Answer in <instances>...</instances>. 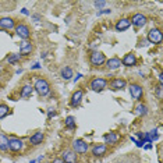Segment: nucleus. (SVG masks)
<instances>
[{
  "instance_id": "nucleus-18",
  "label": "nucleus",
  "mask_w": 163,
  "mask_h": 163,
  "mask_svg": "<svg viewBox=\"0 0 163 163\" xmlns=\"http://www.w3.org/2000/svg\"><path fill=\"white\" fill-rule=\"evenodd\" d=\"M43 141H45V132H42V131L34 132L31 137H29V144L34 145V146L41 145L42 142H43Z\"/></svg>"
},
{
  "instance_id": "nucleus-13",
  "label": "nucleus",
  "mask_w": 163,
  "mask_h": 163,
  "mask_svg": "<svg viewBox=\"0 0 163 163\" xmlns=\"http://www.w3.org/2000/svg\"><path fill=\"white\" fill-rule=\"evenodd\" d=\"M137 56H135V53H125L123 59H121V66H125V67H134V66H137Z\"/></svg>"
},
{
  "instance_id": "nucleus-20",
  "label": "nucleus",
  "mask_w": 163,
  "mask_h": 163,
  "mask_svg": "<svg viewBox=\"0 0 163 163\" xmlns=\"http://www.w3.org/2000/svg\"><path fill=\"white\" fill-rule=\"evenodd\" d=\"M32 92H34V87H32L31 84H25V85H22V88H21L20 96H21L22 99H28V98H31Z\"/></svg>"
},
{
  "instance_id": "nucleus-26",
  "label": "nucleus",
  "mask_w": 163,
  "mask_h": 163,
  "mask_svg": "<svg viewBox=\"0 0 163 163\" xmlns=\"http://www.w3.org/2000/svg\"><path fill=\"white\" fill-rule=\"evenodd\" d=\"M64 125H66V128H69V130H74L75 128V117L74 116H69L67 119L64 120Z\"/></svg>"
},
{
  "instance_id": "nucleus-15",
  "label": "nucleus",
  "mask_w": 163,
  "mask_h": 163,
  "mask_svg": "<svg viewBox=\"0 0 163 163\" xmlns=\"http://www.w3.org/2000/svg\"><path fill=\"white\" fill-rule=\"evenodd\" d=\"M109 88L112 91H121V89L127 88V81L124 78H113L112 81L109 82Z\"/></svg>"
},
{
  "instance_id": "nucleus-10",
  "label": "nucleus",
  "mask_w": 163,
  "mask_h": 163,
  "mask_svg": "<svg viewBox=\"0 0 163 163\" xmlns=\"http://www.w3.org/2000/svg\"><path fill=\"white\" fill-rule=\"evenodd\" d=\"M91 152H92V155L94 156H105V155H107V152H109V145L106 144H96L94 145L92 148H91Z\"/></svg>"
},
{
  "instance_id": "nucleus-4",
  "label": "nucleus",
  "mask_w": 163,
  "mask_h": 163,
  "mask_svg": "<svg viewBox=\"0 0 163 163\" xmlns=\"http://www.w3.org/2000/svg\"><path fill=\"white\" fill-rule=\"evenodd\" d=\"M71 146H73V150H74L75 153H80V155H82V153H87L88 150H89V144H88L87 141H84V139H75V141H73V144H71Z\"/></svg>"
},
{
  "instance_id": "nucleus-19",
  "label": "nucleus",
  "mask_w": 163,
  "mask_h": 163,
  "mask_svg": "<svg viewBox=\"0 0 163 163\" xmlns=\"http://www.w3.org/2000/svg\"><path fill=\"white\" fill-rule=\"evenodd\" d=\"M106 67L109 70H112V71L120 69V67H121V59L117 56H114V57H112V59L106 60Z\"/></svg>"
},
{
  "instance_id": "nucleus-7",
  "label": "nucleus",
  "mask_w": 163,
  "mask_h": 163,
  "mask_svg": "<svg viewBox=\"0 0 163 163\" xmlns=\"http://www.w3.org/2000/svg\"><path fill=\"white\" fill-rule=\"evenodd\" d=\"M24 148V141L18 137H8V149L13 150V152H21Z\"/></svg>"
},
{
  "instance_id": "nucleus-14",
  "label": "nucleus",
  "mask_w": 163,
  "mask_h": 163,
  "mask_svg": "<svg viewBox=\"0 0 163 163\" xmlns=\"http://www.w3.org/2000/svg\"><path fill=\"white\" fill-rule=\"evenodd\" d=\"M82 99H84V91L82 89H77L74 94L70 98V106L71 107H78L81 105Z\"/></svg>"
},
{
  "instance_id": "nucleus-30",
  "label": "nucleus",
  "mask_w": 163,
  "mask_h": 163,
  "mask_svg": "<svg viewBox=\"0 0 163 163\" xmlns=\"http://www.w3.org/2000/svg\"><path fill=\"white\" fill-rule=\"evenodd\" d=\"M53 116H56V110L55 109H49L48 110V119H52Z\"/></svg>"
},
{
  "instance_id": "nucleus-12",
  "label": "nucleus",
  "mask_w": 163,
  "mask_h": 163,
  "mask_svg": "<svg viewBox=\"0 0 163 163\" xmlns=\"http://www.w3.org/2000/svg\"><path fill=\"white\" fill-rule=\"evenodd\" d=\"M15 25H17V22L11 17H1L0 18V29L10 31V29H14L15 28Z\"/></svg>"
},
{
  "instance_id": "nucleus-2",
  "label": "nucleus",
  "mask_w": 163,
  "mask_h": 163,
  "mask_svg": "<svg viewBox=\"0 0 163 163\" xmlns=\"http://www.w3.org/2000/svg\"><path fill=\"white\" fill-rule=\"evenodd\" d=\"M107 84H109V81H107L106 78L94 77V78L91 80V82H89V88H91L94 92H102L103 89H106Z\"/></svg>"
},
{
  "instance_id": "nucleus-17",
  "label": "nucleus",
  "mask_w": 163,
  "mask_h": 163,
  "mask_svg": "<svg viewBox=\"0 0 163 163\" xmlns=\"http://www.w3.org/2000/svg\"><path fill=\"white\" fill-rule=\"evenodd\" d=\"M105 144H109V145H116L119 142L120 139H121V135H120L119 132H107L105 134Z\"/></svg>"
},
{
  "instance_id": "nucleus-32",
  "label": "nucleus",
  "mask_w": 163,
  "mask_h": 163,
  "mask_svg": "<svg viewBox=\"0 0 163 163\" xmlns=\"http://www.w3.org/2000/svg\"><path fill=\"white\" fill-rule=\"evenodd\" d=\"M32 18L38 22V21H41V15H39V14H34V15H32Z\"/></svg>"
},
{
  "instance_id": "nucleus-21",
  "label": "nucleus",
  "mask_w": 163,
  "mask_h": 163,
  "mask_svg": "<svg viewBox=\"0 0 163 163\" xmlns=\"http://www.w3.org/2000/svg\"><path fill=\"white\" fill-rule=\"evenodd\" d=\"M34 52V45L31 42H25L21 48H20V56H28Z\"/></svg>"
},
{
  "instance_id": "nucleus-31",
  "label": "nucleus",
  "mask_w": 163,
  "mask_h": 163,
  "mask_svg": "<svg viewBox=\"0 0 163 163\" xmlns=\"http://www.w3.org/2000/svg\"><path fill=\"white\" fill-rule=\"evenodd\" d=\"M110 13H112V10H110V8H103V10L98 11V15H102V14H110Z\"/></svg>"
},
{
  "instance_id": "nucleus-40",
  "label": "nucleus",
  "mask_w": 163,
  "mask_h": 163,
  "mask_svg": "<svg viewBox=\"0 0 163 163\" xmlns=\"http://www.w3.org/2000/svg\"><path fill=\"white\" fill-rule=\"evenodd\" d=\"M31 163H35V160H31Z\"/></svg>"
},
{
  "instance_id": "nucleus-1",
  "label": "nucleus",
  "mask_w": 163,
  "mask_h": 163,
  "mask_svg": "<svg viewBox=\"0 0 163 163\" xmlns=\"http://www.w3.org/2000/svg\"><path fill=\"white\" fill-rule=\"evenodd\" d=\"M34 89L38 92L39 96H46L50 92V84L43 77H36L35 84H34Z\"/></svg>"
},
{
  "instance_id": "nucleus-27",
  "label": "nucleus",
  "mask_w": 163,
  "mask_h": 163,
  "mask_svg": "<svg viewBox=\"0 0 163 163\" xmlns=\"http://www.w3.org/2000/svg\"><path fill=\"white\" fill-rule=\"evenodd\" d=\"M8 113H10V107L4 105V103H0V120L4 119Z\"/></svg>"
},
{
  "instance_id": "nucleus-39",
  "label": "nucleus",
  "mask_w": 163,
  "mask_h": 163,
  "mask_svg": "<svg viewBox=\"0 0 163 163\" xmlns=\"http://www.w3.org/2000/svg\"><path fill=\"white\" fill-rule=\"evenodd\" d=\"M1 71H3V66L0 64V73H1Z\"/></svg>"
},
{
  "instance_id": "nucleus-29",
  "label": "nucleus",
  "mask_w": 163,
  "mask_h": 163,
  "mask_svg": "<svg viewBox=\"0 0 163 163\" xmlns=\"http://www.w3.org/2000/svg\"><path fill=\"white\" fill-rule=\"evenodd\" d=\"M94 6L96 7V8H102V7L106 6V1H95Z\"/></svg>"
},
{
  "instance_id": "nucleus-22",
  "label": "nucleus",
  "mask_w": 163,
  "mask_h": 163,
  "mask_svg": "<svg viewBox=\"0 0 163 163\" xmlns=\"http://www.w3.org/2000/svg\"><path fill=\"white\" fill-rule=\"evenodd\" d=\"M60 75H62L63 80H71L73 77H74V71H73V69L71 67H69V66H64L62 69V71H60Z\"/></svg>"
},
{
  "instance_id": "nucleus-28",
  "label": "nucleus",
  "mask_w": 163,
  "mask_h": 163,
  "mask_svg": "<svg viewBox=\"0 0 163 163\" xmlns=\"http://www.w3.org/2000/svg\"><path fill=\"white\" fill-rule=\"evenodd\" d=\"M155 96H156L157 100H162V98H163V85L162 84H159V85L155 88Z\"/></svg>"
},
{
  "instance_id": "nucleus-6",
  "label": "nucleus",
  "mask_w": 163,
  "mask_h": 163,
  "mask_svg": "<svg viewBox=\"0 0 163 163\" xmlns=\"http://www.w3.org/2000/svg\"><path fill=\"white\" fill-rule=\"evenodd\" d=\"M128 91H130V95H131V98L134 100H139L144 98V88L141 87L139 84H131L130 87H128Z\"/></svg>"
},
{
  "instance_id": "nucleus-5",
  "label": "nucleus",
  "mask_w": 163,
  "mask_h": 163,
  "mask_svg": "<svg viewBox=\"0 0 163 163\" xmlns=\"http://www.w3.org/2000/svg\"><path fill=\"white\" fill-rule=\"evenodd\" d=\"M14 29H15V34H17V36L20 39H28L31 36V28L27 24H24V22H18Z\"/></svg>"
},
{
  "instance_id": "nucleus-23",
  "label": "nucleus",
  "mask_w": 163,
  "mask_h": 163,
  "mask_svg": "<svg viewBox=\"0 0 163 163\" xmlns=\"http://www.w3.org/2000/svg\"><path fill=\"white\" fill-rule=\"evenodd\" d=\"M0 150L1 152L8 150V137L6 134H1V132H0Z\"/></svg>"
},
{
  "instance_id": "nucleus-9",
  "label": "nucleus",
  "mask_w": 163,
  "mask_h": 163,
  "mask_svg": "<svg viewBox=\"0 0 163 163\" xmlns=\"http://www.w3.org/2000/svg\"><path fill=\"white\" fill-rule=\"evenodd\" d=\"M146 39L153 45H160L162 43V31H160L159 28H152V29H149V32H148Z\"/></svg>"
},
{
  "instance_id": "nucleus-8",
  "label": "nucleus",
  "mask_w": 163,
  "mask_h": 163,
  "mask_svg": "<svg viewBox=\"0 0 163 163\" xmlns=\"http://www.w3.org/2000/svg\"><path fill=\"white\" fill-rule=\"evenodd\" d=\"M131 25H134L137 29H139V28H142V27H145L146 25V22H148V18H146V15L145 14H142V13H135L134 15L131 17Z\"/></svg>"
},
{
  "instance_id": "nucleus-34",
  "label": "nucleus",
  "mask_w": 163,
  "mask_h": 163,
  "mask_svg": "<svg viewBox=\"0 0 163 163\" xmlns=\"http://www.w3.org/2000/svg\"><path fill=\"white\" fill-rule=\"evenodd\" d=\"M32 69H34V70H38V69H41V64H39V63H35V64H34V66H32Z\"/></svg>"
},
{
  "instance_id": "nucleus-16",
  "label": "nucleus",
  "mask_w": 163,
  "mask_h": 163,
  "mask_svg": "<svg viewBox=\"0 0 163 163\" xmlns=\"http://www.w3.org/2000/svg\"><path fill=\"white\" fill-rule=\"evenodd\" d=\"M130 27H131L130 18H120L119 21L116 22V25H114V29L117 32H123V31H127Z\"/></svg>"
},
{
  "instance_id": "nucleus-25",
  "label": "nucleus",
  "mask_w": 163,
  "mask_h": 163,
  "mask_svg": "<svg viewBox=\"0 0 163 163\" xmlns=\"http://www.w3.org/2000/svg\"><path fill=\"white\" fill-rule=\"evenodd\" d=\"M134 113H135L137 116H146V114H148V107L145 106V105H142V103H139V105L135 106Z\"/></svg>"
},
{
  "instance_id": "nucleus-38",
  "label": "nucleus",
  "mask_w": 163,
  "mask_h": 163,
  "mask_svg": "<svg viewBox=\"0 0 163 163\" xmlns=\"http://www.w3.org/2000/svg\"><path fill=\"white\" fill-rule=\"evenodd\" d=\"M150 148H152V145H150V144H148V145H145V149H150Z\"/></svg>"
},
{
  "instance_id": "nucleus-36",
  "label": "nucleus",
  "mask_w": 163,
  "mask_h": 163,
  "mask_svg": "<svg viewBox=\"0 0 163 163\" xmlns=\"http://www.w3.org/2000/svg\"><path fill=\"white\" fill-rule=\"evenodd\" d=\"M21 13H22V14H25V15H28V14H29V11H28L27 8H22V10H21Z\"/></svg>"
},
{
  "instance_id": "nucleus-11",
  "label": "nucleus",
  "mask_w": 163,
  "mask_h": 163,
  "mask_svg": "<svg viewBox=\"0 0 163 163\" xmlns=\"http://www.w3.org/2000/svg\"><path fill=\"white\" fill-rule=\"evenodd\" d=\"M62 159L64 163H77L78 162V156H77V153H75L73 149H66L63 150L62 153Z\"/></svg>"
},
{
  "instance_id": "nucleus-33",
  "label": "nucleus",
  "mask_w": 163,
  "mask_h": 163,
  "mask_svg": "<svg viewBox=\"0 0 163 163\" xmlns=\"http://www.w3.org/2000/svg\"><path fill=\"white\" fill-rule=\"evenodd\" d=\"M52 163H64V162H63L60 157H56V159H53V160H52Z\"/></svg>"
},
{
  "instance_id": "nucleus-3",
  "label": "nucleus",
  "mask_w": 163,
  "mask_h": 163,
  "mask_svg": "<svg viewBox=\"0 0 163 163\" xmlns=\"http://www.w3.org/2000/svg\"><path fill=\"white\" fill-rule=\"evenodd\" d=\"M89 63L92 67H99L102 64L106 63V57L102 52H98V50H94L91 55H89Z\"/></svg>"
},
{
  "instance_id": "nucleus-24",
  "label": "nucleus",
  "mask_w": 163,
  "mask_h": 163,
  "mask_svg": "<svg viewBox=\"0 0 163 163\" xmlns=\"http://www.w3.org/2000/svg\"><path fill=\"white\" fill-rule=\"evenodd\" d=\"M20 60H21L20 53H10V55L6 57V62L8 63V64H17Z\"/></svg>"
},
{
  "instance_id": "nucleus-37",
  "label": "nucleus",
  "mask_w": 163,
  "mask_h": 163,
  "mask_svg": "<svg viewBox=\"0 0 163 163\" xmlns=\"http://www.w3.org/2000/svg\"><path fill=\"white\" fill-rule=\"evenodd\" d=\"M159 82H160V84H163V74H162V73L159 74Z\"/></svg>"
},
{
  "instance_id": "nucleus-35",
  "label": "nucleus",
  "mask_w": 163,
  "mask_h": 163,
  "mask_svg": "<svg viewBox=\"0 0 163 163\" xmlns=\"http://www.w3.org/2000/svg\"><path fill=\"white\" fill-rule=\"evenodd\" d=\"M145 45H146V43H145V41L142 39V41H139V43H138L137 46H138V48H141V46H145Z\"/></svg>"
}]
</instances>
